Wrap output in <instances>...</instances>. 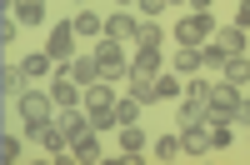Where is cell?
<instances>
[{
  "label": "cell",
  "mask_w": 250,
  "mask_h": 165,
  "mask_svg": "<svg viewBox=\"0 0 250 165\" xmlns=\"http://www.w3.org/2000/svg\"><path fill=\"white\" fill-rule=\"evenodd\" d=\"M70 160H85V165H95V160H100V145H95V135H90V130L70 145Z\"/></svg>",
  "instance_id": "obj_20"
},
{
  "label": "cell",
  "mask_w": 250,
  "mask_h": 165,
  "mask_svg": "<svg viewBox=\"0 0 250 165\" xmlns=\"http://www.w3.org/2000/svg\"><path fill=\"white\" fill-rule=\"evenodd\" d=\"M120 5H130V0H120Z\"/></svg>",
  "instance_id": "obj_36"
},
{
  "label": "cell",
  "mask_w": 250,
  "mask_h": 165,
  "mask_svg": "<svg viewBox=\"0 0 250 165\" xmlns=\"http://www.w3.org/2000/svg\"><path fill=\"white\" fill-rule=\"evenodd\" d=\"M200 65H205V55H200V45H180V50H175V70H180V75H195Z\"/></svg>",
  "instance_id": "obj_17"
},
{
  "label": "cell",
  "mask_w": 250,
  "mask_h": 165,
  "mask_svg": "<svg viewBox=\"0 0 250 165\" xmlns=\"http://www.w3.org/2000/svg\"><path fill=\"white\" fill-rule=\"evenodd\" d=\"M20 70H25L30 80H40V75L50 70V55H45V50H35V55H25V60H20Z\"/></svg>",
  "instance_id": "obj_24"
},
{
  "label": "cell",
  "mask_w": 250,
  "mask_h": 165,
  "mask_svg": "<svg viewBox=\"0 0 250 165\" xmlns=\"http://www.w3.org/2000/svg\"><path fill=\"white\" fill-rule=\"evenodd\" d=\"M180 155H185V140H180V135L155 140V160H180Z\"/></svg>",
  "instance_id": "obj_21"
},
{
  "label": "cell",
  "mask_w": 250,
  "mask_h": 165,
  "mask_svg": "<svg viewBox=\"0 0 250 165\" xmlns=\"http://www.w3.org/2000/svg\"><path fill=\"white\" fill-rule=\"evenodd\" d=\"M185 5H190V15H210V5H215V0H185Z\"/></svg>",
  "instance_id": "obj_34"
},
{
  "label": "cell",
  "mask_w": 250,
  "mask_h": 165,
  "mask_svg": "<svg viewBox=\"0 0 250 165\" xmlns=\"http://www.w3.org/2000/svg\"><path fill=\"white\" fill-rule=\"evenodd\" d=\"M115 120H120V125H135V120H140V100H135V95L115 100Z\"/></svg>",
  "instance_id": "obj_22"
},
{
  "label": "cell",
  "mask_w": 250,
  "mask_h": 165,
  "mask_svg": "<svg viewBox=\"0 0 250 165\" xmlns=\"http://www.w3.org/2000/svg\"><path fill=\"white\" fill-rule=\"evenodd\" d=\"M240 50H245V30H240V25H220V30H215V35L200 45L205 70H220L225 60H230V55H240Z\"/></svg>",
  "instance_id": "obj_1"
},
{
  "label": "cell",
  "mask_w": 250,
  "mask_h": 165,
  "mask_svg": "<svg viewBox=\"0 0 250 165\" xmlns=\"http://www.w3.org/2000/svg\"><path fill=\"white\" fill-rule=\"evenodd\" d=\"M100 30H105V20H100L95 10H80L75 15V35H100Z\"/></svg>",
  "instance_id": "obj_23"
},
{
  "label": "cell",
  "mask_w": 250,
  "mask_h": 165,
  "mask_svg": "<svg viewBox=\"0 0 250 165\" xmlns=\"http://www.w3.org/2000/svg\"><path fill=\"white\" fill-rule=\"evenodd\" d=\"M235 120H240V125H250V100L240 95V110H235Z\"/></svg>",
  "instance_id": "obj_35"
},
{
  "label": "cell",
  "mask_w": 250,
  "mask_h": 165,
  "mask_svg": "<svg viewBox=\"0 0 250 165\" xmlns=\"http://www.w3.org/2000/svg\"><path fill=\"white\" fill-rule=\"evenodd\" d=\"M70 50H75V20H60L50 30V40H45V55L50 60H70Z\"/></svg>",
  "instance_id": "obj_7"
},
{
  "label": "cell",
  "mask_w": 250,
  "mask_h": 165,
  "mask_svg": "<svg viewBox=\"0 0 250 165\" xmlns=\"http://www.w3.org/2000/svg\"><path fill=\"white\" fill-rule=\"evenodd\" d=\"M135 30H140V20H135L130 10H115V15L105 20V35H110V40H120V45H125V40H135Z\"/></svg>",
  "instance_id": "obj_13"
},
{
  "label": "cell",
  "mask_w": 250,
  "mask_h": 165,
  "mask_svg": "<svg viewBox=\"0 0 250 165\" xmlns=\"http://www.w3.org/2000/svg\"><path fill=\"white\" fill-rule=\"evenodd\" d=\"M25 70H20V65H5V70H0V95H5V100H20V95H25Z\"/></svg>",
  "instance_id": "obj_15"
},
{
  "label": "cell",
  "mask_w": 250,
  "mask_h": 165,
  "mask_svg": "<svg viewBox=\"0 0 250 165\" xmlns=\"http://www.w3.org/2000/svg\"><path fill=\"white\" fill-rule=\"evenodd\" d=\"M210 120H235L240 110V85H230V80H220V85H210Z\"/></svg>",
  "instance_id": "obj_3"
},
{
  "label": "cell",
  "mask_w": 250,
  "mask_h": 165,
  "mask_svg": "<svg viewBox=\"0 0 250 165\" xmlns=\"http://www.w3.org/2000/svg\"><path fill=\"white\" fill-rule=\"evenodd\" d=\"M95 60H100V70H105V80H125V75H130V70H125L120 40H100V45H95Z\"/></svg>",
  "instance_id": "obj_5"
},
{
  "label": "cell",
  "mask_w": 250,
  "mask_h": 165,
  "mask_svg": "<svg viewBox=\"0 0 250 165\" xmlns=\"http://www.w3.org/2000/svg\"><path fill=\"white\" fill-rule=\"evenodd\" d=\"M50 95H55V110H65V105H75V100L85 95V85H80V80H75V75L65 70V75H60L55 85H50Z\"/></svg>",
  "instance_id": "obj_12"
},
{
  "label": "cell",
  "mask_w": 250,
  "mask_h": 165,
  "mask_svg": "<svg viewBox=\"0 0 250 165\" xmlns=\"http://www.w3.org/2000/svg\"><path fill=\"white\" fill-rule=\"evenodd\" d=\"M0 40H5V45L15 40V20H10V10H5V20H0Z\"/></svg>",
  "instance_id": "obj_32"
},
{
  "label": "cell",
  "mask_w": 250,
  "mask_h": 165,
  "mask_svg": "<svg viewBox=\"0 0 250 165\" xmlns=\"http://www.w3.org/2000/svg\"><path fill=\"white\" fill-rule=\"evenodd\" d=\"M10 5H15L20 25H40V20H45V0H10Z\"/></svg>",
  "instance_id": "obj_16"
},
{
  "label": "cell",
  "mask_w": 250,
  "mask_h": 165,
  "mask_svg": "<svg viewBox=\"0 0 250 165\" xmlns=\"http://www.w3.org/2000/svg\"><path fill=\"white\" fill-rule=\"evenodd\" d=\"M225 145H230V125L215 120V125H210V150H225Z\"/></svg>",
  "instance_id": "obj_27"
},
{
  "label": "cell",
  "mask_w": 250,
  "mask_h": 165,
  "mask_svg": "<svg viewBox=\"0 0 250 165\" xmlns=\"http://www.w3.org/2000/svg\"><path fill=\"white\" fill-rule=\"evenodd\" d=\"M160 25H155V20H140V30H135V45H160Z\"/></svg>",
  "instance_id": "obj_26"
},
{
  "label": "cell",
  "mask_w": 250,
  "mask_h": 165,
  "mask_svg": "<svg viewBox=\"0 0 250 165\" xmlns=\"http://www.w3.org/2000/svg\"><path fill=\"white\" fill-rule=\"evenodd\" d=\"M50 105H55V95H40V90H25V95L15 100L20 120H50Z\"/></svg>",
  "instance_id": "obj_9"
},
{
  "label": "cell",
  "mask_w": 250,
  "mask_h": 165,
  "mask_svg": "<svg viewBox=\"0 0 250 165\" xmlns=\"http://www.w3.org/2000/svg\"><path fill=\"white\" fill-rule=\"evenodd\" d=\"M140 150H145V130H140V125H120V155L135 160Z\"/></svg>",
  "instance_id": "obj_18"
},
{
  "label": "cell",
  "mask_w": 250,
  "mask_h": 165,
  "mask_svg": "<svg viewBox=\"0 0 250 165\" xmlns=\"http://www.w3.org/2000/svg\"><path fill=\"white\" fill-rule=\"evenodd\" d=\"M235 25H240V30H250V0H240V10H235Z\"/></svg>",
  "instance_id": "obj_33"
},
{
  "label": "cell",
  "mask_w": 250,
  "mask_h": 165,
  "mask_svg": "<svg viewBox=\"0 0 250 165\" xmlns=\"http://www.w3.org/2000/svg\"><path fill=\"white\" fill-rule=\"evenodd\" d=\"M55 125H60V135H65L70 145H75V140L85 135V130H95V125H90V115H80L75 105H65V110H60V115H55Z\"/></svg>",
  "instance_id": "obj_10"
},
{
  "label": "cell",
  "mask_w": 250,
  "mask_h": 165,
  "mask_svg": "<svg viewBox=\"0 0 250 165\" xmlns=\"http://www.w3.org/2000/svg\"><path fill=\"white\" fill-rule=\"evenodd\" d=\"M180 140H185V155H205L210 150V125L205 120H180Z\"/></svg>",
  "instance_id": "obj_8"
},
{
  "label": "cell",
  "mask_w": 250,
  "mask_h": 165,
  "mask_svg": "<svg viewBox=\"0 0 250 165\" xmlns=\"http://www.w3.org/2000/svg\"><path fill=\"white\" fill-rule=\"evenodd\" d=\"M20 150H25V145H20L15 135H5V140H0V160H20Z\"/></svg>",
  "instance_id": "obj_30"
},
{
  "label": "cell",
  "mask_w": 250,
  "mask_h": 165,
  "mask_svg": "<svg viewBox=\"0 0 250 165\" xmlns=\"http://www.w3.org/2000/svg\"><path fill=\"white\" fill-rule=\"evenodd\" d=\"M135 5H140V15H145V20H155L165 5H170V0H135Z\"/></svg>",
  "instance_id": "obj_31"
},
{
  "label": "cell",
  "mask_w": 250,
  "mask_h": 165,
  "mask_svg": "<svg viewBox=\"0 0 250 165\" xmlns=\"http://www.w3.org/2000/svg\"><path fill=\"white\" fill-rule=\"evenodd\" d=\"M170 5H175V0H170Z\"/></svg>",
  "instance_id": "obj_37"
},
{
  "label": "cell",
  "mask_w": 250,
  "mask_h": 165,
  "mask_svg": "<svg viewBox=\"0 0 250 165\" xmlns=\"http://www.w3.org/2000/svg\"><path fill=\"white\" fill-rule=\"evenodd\" d=\"M85 115H90V125H95V130L120 125V120H115V95H110V85H105V80L85 85Z\"/></svg>",
  "instance_id": "obj_2"
},
{
  "label": "cell",
  "mask_w": 250,
  "mask_h": 165,
  "mask_svg": "<svg viewBox=\"0 0 250 165\" xmlns=\"http://www.w3.org/2000/svg\"><path fill=\"white\" fill-rule=\"evenodd\" d=\"M185 95L190 100H210V80H185Z\"/></svg>",
  "instance_id": "obj_29"
},
{
  "label": "cell",
  "mask_w": 250,
  "mask_h": 165,
  "mask_svg": "<svg viewBox=\"0 0 250 165\" xmlns=\"http://www.w3.org/2000/svg\"><path fill=\"white\" fill-rule=\"evenodd\" d=\"M25 140H35L45 155H60V150L70 145V140L60 135V125H45V120H25Z\"/></svg>",
  "instance_id": "obj_4"
},
{
  "label": "cell",
  "mask_w": 250,
  "mask_h": 165,
  "mask_svg": "<svg viewBox=\"0 0 250 165\" xmlns=\"http://www.w3.org/2000/svg\"><path fill=\"white\" fill-rule=\"evenodd\" d=\"M125 80H130V95L140 100V105L160 100V90H155V80H160V75H150V70H135V65H130V75H125Z\"/></svg>",
  "instance_id": "obj_11"
},
{
  "label": "cell",
  "mask_w": 250,
  "mask_h": 165,
  "mask_svg": "<svg viewBox=\"0 0 250 165\" xmlns=\"http://www.w3.org/2000/svg\"><path fill=\"white\" fill-rule=\"evenodd\" d=\"M220 70H225V80H230V85H250V60H245V55H230Z\"/></svg>",
  "instance_id": "obj_19"
},
{
  "label": "cell",
  "mask_w": 250,
  "mask_h": 165,
  "mask_svg": "<svg viewBox=\"0 0 250 165\" xmlns=\"http://www.w3.org/2000/svg\"><path fill=\"white\" fill-rule=\"evenodd\" d=\"M215 30H210V15H185L180 25H175V40L180 45H205Z\"/></svg>",
  "instance_id": "obj_6"
},
{
  "label": "cell",
  "mask_w": 250,
  "mask_h": 165,
  "mask_svg": "<svg viewBox=\"0 0 250 165\" xmlns=\"http://www.w3.org/2000/svg\"><path fill=\"white\" fill-rule=\"evenodd\" d=\"M155 90H160V100H175L185 85H180V80H170V75H160V80H155Z\"/></svg>",
  "instance_id": "obj_28"
},
{
  "label": "cell",
  "mask_w": 250,
  "mask_h": 165,
  "mask_svg": "<svg viewBox=\"0 0 250 165\" xmlns=\"http://www.w3.org/2000/svg\"><path fill=\"white\" fill-rule=\"evenodd\" d=\"M70 75L80 80V85H95V80H105V70H100V60H95V55H75V60H70Z\"/></svg>",
  "instance_id": "obj_14"
},
{
  "label": "cell",
  "mask_w": 250,
  "mask_h": 165,
  "mask_svg": "<svg viewBox=\"0 0 250 165\" xmlns=\"http://www.w3.org/2000/svg\"><path fill=\"white\" fill-rule=\"evenodd\" d=\"M135 70H150V75H160V45H140V55H135Z\"/></svg>",
  "instance_id": "obj_25"
}]
</instances>
